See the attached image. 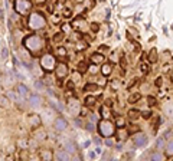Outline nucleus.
<instances>
[{
	"mask_svg": "<svg viewBox=\"0 0 173 161\" xmlns=\"http://www.w3.org/2000/svg\"><path fill=\"white\" fill-rule=\"evenodd\" d=\"M23 45L32 53H38L39 51H42L45 48V39L42 38V36H38V35H30V36L25 38Z\"/></svg>",
	"mask_w": 173,
	"mask_h": 161,
	"instance_id": "nucleus-1",
	"label": "nucleus"
},
{
	"mask_svg": "<svg viewBox=\"0 0 173 161\" xmlns=\"http://www.w3.org/2000/svg\"><path fill=\"white\" fill-rule=\"evenodd\" d=\"M27 26L29 29L32 30H40L46 26V19L45 16L39 12H32L30 16H29V20H27Z\"/></svg>",
	"mask_w": 173,
	"mask_h": 161,
	"instance_id": "nucleus-2",
	"label": "nucleus"
},
{
	"mask_svg": "<svg viewBox=\"0 0 173 161\" xmlns=\"http://www.w3.org/2000/svg\"><path fill=\"white\" fill-rule=\"evenodd\" d=\"M97 129H98V134L104 138L113 137L115 134V125L110 119H105V118H102L100 122L97 124Z\"/></svg>",
	"mask_w": 173,
	"mask_h": 161,
	"instance_id": "nucleus-3",
	"label": "nucleus"
},
{
	"mask_svg": "<svg viewBox=\"0 0 173 161\" xmlns=\"http://www.w3.org/2000/svg\"><path fill=\"white\" fill-rule=\"evenodd\" d=\"M14 10L19 14H29L32 10L30 0H16L14 2Z\"/></svg>",
	"mask_w": 173,
	"mask_h": 161,
	"instance_id": "nucleus-4",
	"label": "nucleus"
},
{
	"mask_svg": "<svg viewBox=\"0 0 173 161\" xmlns=\"http://www.w3.org/2000/svg\"><path fill=\"white\" fill-rule=\"evenodd\" d=\"M40 66H42L46 72L55 69V66H56V59H55V56H52L51 53L43 55V56L40 58Z\"/></svg>",
	"mask_w": 173,
	"mask_h": 161,
	"instance_id": "nucleus-5",
	"label": "nucleus"
},
{
	"mask_svg": "<svg viewBox=\"0 0 173 161\" xmlns=\"http://www.w3.org/2000/svg\"><path fill=\"white\" fill-rule=\"evenodd\" d=\"M133 144L136 147H144L147 144V137L143 132H137L133 135Z\"/></svg>",
	"mask_w": 173,
	"mask_h": 161,
	"instance_id": "nucleus-6",
	"label": "nucleus"
},
{
	"mask_svg": "<svg viewBox=\"0 0 173 161\" xmlns=\"http://www.w3.org/2000/svg\"><path fill=\"white\" fill-rule=\"evenodd\" d=\"M68 65L67 63H56L55 66V73H56V76L59 78V79H64V78L68 75Z\"/></svg>",
	"mask_w": 173,
	"mask_h": 161,
	"instance_id": "nucleus-7",
	"label": "nucleus"
},
{
	"mask_svg": "<svg viewBox=\"0 0 173 161\" xmlns=\"http://www.w3.org/2000/svg\"><path fill=\"white\" fill-rule=\"evenodd\" d=\"M27 122H29V125L32 128H38L40 124H42V121H40V116L38 114H32V115L27 118Z\"/></svg>",
	"mask_w": 173,
	"mask_h": 161,
	"instance_id": "nucleus-8",
	"label": "nucleus"
},
{
	"mask_svg": "<svg viewBox=\"0 0 173 161\" xmlns=\"http://www.w3.org/2000/svg\"><path fill=\"white\" fill-rule=\"evenodd\" d=\"M53 125H55V129H58V131H64V129H67L68 122H67V119H64L62 116H59V118L55 119Z\"/></svg>",
	"mask_w": 173,
	"mask_h": 161,
	"instance_id": "nucleus-9",
	"label": "nucleus"
},
{
	"mask_svg": "<svg viewBox=\"0 0 173 161\" xmlns=\"http://www.w3.org/2000/svg\"><path fill=\"white\" fill-rule=\"evenodd\" d=\"M72 27H75L77 30H81V32H84L86 27H88V25H86L85 20L78 19V20H75V23H72Z\"/></svg>",
	"mask_w": 173,
	"mask_h": 161,
	"instance_id": "nucleus-10",
	"label": "nucleus"
},
{
	"mask_svg": "<svg viewBox=\"0 0 173 161\" xmlns=\"http://www.w3.org/2000/svg\"><path fill=\"white\" fill-rule=\"evenodd\" d=\"M104 60H105V58H104V55H101V53H94L93 56H91V62H93L94 65L104 63Z\"/></svg>",
	"mask_w": 173,
	"mask_h": 161,
	"instance_id": "nucleus-11",
	"label": "nucleus"
},
{
	"mask_svg": "<svg viewBox=\"0 0 173 161\" xmlns=\"http://www.w3.org/2000/svg\"><path fill=\"white\" fill-rule=\"evenodd\" d=\"M113 66L114 65L111 62H107V63L102 65V68H101V73L104 75V76H108L111 72H113Z\"/></svg>",
	"mask_w": 173,
	"mask_h": 161,
	"instance_id": "nucleus-12",
	"label": "nucleus"
},
{
	"mask_svg": "<svg viewBox=\"0 0 173 161\" xmlns=\"http://www.w3.org/2000/svg\"><path fill=\"white\" fill-rule=\"evenodd\" d=\"M40 97L39 95H29V105L30 107H39V104H40Z\"/></svg>",
	"mask_w": 173,
	"mask_h": 161,
	"instance_id": "nucleus-13",
	"label": "nucleus"
},
{
	"mask_svg": "<svg viewBox=\"0 0 173 161\" xmlns=\"http://www.w3.org/2000/svg\"><path fill=\"white\" fill-rule=\"evenodd\" d=\"M68 108H69V112H71L72 115L80 112V105L77 104V101H71V102L68 104Z\"/></svg>",
	"mask_w": 173,
	"mask_h": 161,
	"instance_id": "nucleus-14",
	"label": "nucleus"
},
{
	"mask_svg": "<svg viewBox=\"0 0 173 161\" xmlns=\"http://www.w3.org/2000/svg\"><path fill=\"white\" fill-rule=\"evenodd\" d=\"M97 102V98L94 97V95H86L85 99H84V104H85V107H94Z\"/></svg>",
	"mask_w": 173,
	"mask_h": 161,
	"instance_id": "nucleus-15",
	"label": "nucleus"
},
{
	"mask_svg": "<svg viewBox=\"0 0 173 161\" xmlns=\"http://www.w3.org/2000/svg\"><path fill=\"white\" fill-rule=\"evenodd\" d=\"M17 92H19L20 97H25V98L29 95V89H27V88H26V86H25L23 84H19V85H17Z\"/></svg>",
	"mask_w": 173,
	"mask_h": 161,
	"instance_id": "nucleus-16",
	"label": "nucleus"
},
{
	"mask_svg": "<svg viewBox=\"0 0 173 161\" xmlns=\"http://www.w3.org/2000/svg\"><path fill=\"white\" fill-rule=\"evenodd\" d=\"M40 158H42V160H52V151L42 150V151H40Z\"/></svg>",
	"mask_w": 173,
	"mask_h": 161,
	"instance_id": "nucleus-17",
	"label": "nucleus"
},
{
	"mask_svg": "<svg viewBox=\"0 0 173 161\" xmlns=\"http://www.w3.org/2000/svg\"><path fill=\"white\" fill-rule=\"evenodd\" d=\"M149 60H150L152 63H154V62H157V60H159V56H157L156 49H152V51H150V53H149Z\"/></svg>",
	"mask_w": 173,
	"mask_h": 161,
	"instance_id": "nucleus-18",
	"label": "nucleus"
},
{
	"mask_svg": "<svg viewBox=\"0 0 173 161\" xmlns=\"http://www.w3.org/2000/svg\"><path fill=\"white\" fill-rule=\"evenodd\" d=\"M100 88H98V85L97 84H86L85 86H84V91L85 92H94V91H98Z\"/></svg>",
	"mask_w": 173,
	"mask_h": 161,
	"instance_id": "nucleus-19",
	"label": "nucleus"
},
{
	"mask_svg": "<svg viewBox=\"0 0 173 161\" xmlns=\"http://www.w3.org/2000/svg\"><path fill=\"white\" fill-rule=\"evenodd\" d=\"M127 114H128V118H130L131 121H134V119H137V118L140 116V111H137V110H130L128 112H127Z\"/></svg>",
	"mask_w": 173,
	"mask_h": 161,
	"instance_id": "nucleus-20",
	"label": "nucleus"
},
{
	"mask_svg": "<svg viewBox=\"0 0 173 161\" xmlns=\"http://www.w3.org/2000/svg\"><path fill=\"white\" fill-rule=\"evenodd\" d=\"M165 151H166V155L167 157H170L173 155V141H170L167 145H165Z\"/></svg>",
	"mask_w": 173,
	"mask_h": 161,
	"instance_id": "nucleus-21",
	"label": "nucleus"
},
{
	"mask_svg": "<svg viewBox=\"0 0 173 161\" xmlns=\"http://www.w3.org/2000/svg\"><path fill=\"white\" fill-rule=\"evenodd\" d=\"M140 99H141V95H140V94H133V95H130V98H128V102L137 104V101H140Z\"/></svg>",
	"mask_w": 173,
	"mask_h": 161,
	"instance_id": "nucleus-22",
	"label": "nucleus"
},
{
	"mask_svg": "<svg viewBox=\"0 0 173 161\" xmlns=\"http://www.w3.org/2000/svg\"><path fill=\"white\" fill-rule=\"evenodd\" d=\"M7 105H9V99H7L5 95H0V107H2V108H6Z\"/></svg>",
	"mask_w": 173,
	"mask_h": 161,
	"instance_id": "nucleus-23",
	"label": "nucleus"
},
{
	"mask_svg": "<svg viewBox=\"0 0 173 161\" xmlns=\"http://www.w3.org/2000/svg\"><path fill=\"white\" fill-rule=\"evenodd\" d=\"M165 145H166V144H165V137H162V138H159V140L156 141V147L159 150H163L165 148Z\"/></svg>",
	"mask_w": 173,
	"mask_h": 161,
	"instance_id": "nucleus-24",
	"label": "nucleus"
},
{
	"mask_svg": "<svg viewBox=\"0 0 173 161\" xmlns=\"http://www.w3.org/2000/svg\"><path fill=\"white\" fill-rule=\"evenodd\" d=\"M94 5H95V2H94V0H85V2L82 3V6L85 7L86 10H88V9H93Z\"/></svg>",
	"mask_w": 173,
	"mask_h": 161,
	"instance_id": "nucleus-25",
	"label": "nucleus"
},
{
	"mask_svg": "<svg viewBox=\"0 0 173 161\" xmlns=\"http://www.w3.org/2000/svg\"><path fill=\"white\" fill-rule=\"evenodd\" d=\"M56 158H58V160H68V153L67 151H59V153L56 154Z\"/></svg>",
	"mask_w": 173,
	"mask_h": 161,
	"instance_id": "nucleus-26",
	"label": "nucleus"
},
{
	"mask_svg": "<svg viewBox=\"0 0 173 161\" xmlns=\"http://www.w3.org/2000/svg\"><path fill=\"white\" fill-rule=\"evenodd\" d=\"M115 125H117L118 128L126 127V119H124V118H121V116H118V118H117V122H115Z\"/></svg>",
	"mask_w": 173,
	"mask_h": 161,
	"instance_id": "nucleus-27",
	"label": "nucleus"
},
{
	"mask_svg": "<svg viewBox=\"0 0 173 161\" xmlns=\"http://www.w3.org/2000/svg\"><path fill=\"white\" fill-rule=\"evenodd\" d=\"M67 153H75V144L74 142H67Z\"/></svg>",
	"mask_w": 173,
	"mask_h": 161,
	"instance_id": "nucleus-28",
	"label": "nucleus"
},
{
	"mask_svg": "<svg viewBox=\"0 0 173 161\" xmlns=\"http://www.w3.org/2000/svg\"><path fill=\"white\" fill-rule=\"evenodd\" d=\"M88 71H90V73H93V75H95V73H98V65H91V66H90V69H88Z\"/></svg>",
	"mask_w": 173,
	"mask_h": 161,
	"instance_id": "nucleus-29",
	"label": "nucleus"
},
{
	"mask_svg": "<svg viewBox=\"0 0 173 161\" xmlns=\"http://www.w3.org/2000/svg\"><path fill=\"white\" fill-rule=\"evenodd\" d=\"M163 158H165V157L160 154V153H153L152 157H150V160H163Z\"/></svg>",
	"mask_w": 173,
	"mask_h": 161,
	"instance_id": "nucleus-30",
	"label": "nucleus"
},
{
	"mask_svg": "<svg viewBox=\"0 0 173 161\" xmlns=\"http://www.w3.org/2000/svg\"><path fill=\"white\" fill-rule=\"evenodd\" d=\"M80 78H81V72L74 73V75H72V82H74V84H78V82H80Z\"/></svg>",
	"mask_w": 173,
	"mask_h": 161,
	"instance_id": "nucleus-31",
	"label": "nucleus"
},
{
	"mask_svg": "<svg viewBox=\"0 0 173 161\" xmlns=\"http://www.w3.org/2000/svg\"><path fill=\"white\" fill-rule=\"evenodd\" d=\"M147 101H149V105H150V107L157 105V99H156L154 97H149V98H147Z\"/></svg>",
	"mask_w": 173,
	"mask_h": 161,
	"instance_id": "nucleus-32",
	"label": "nucleus"
},
{
	"mask_svg": "<svg viewBox=\"0 0 173 161\" xmlns=\"http://www.w3.org/2000/svg\"><path fill=\"white\" fill-rule=\"evenodd\" d=\"M140 71L143 72V73H149V65H147V63H141V65H140Z\"/></svg>",
	"mask_w": 173,
	"mask_h": 161,
	"instance_id": "nucleus-33",
	"label": "nucleus"
},
{
	"mask_svg": "<svg viewBox=\"0 0 173 161\" xmlns=\"http://www.w3.org/2000/svg\"><path fill=\"white\" fill-rule=\"evenodd\" d=\"M140 116H143L144 119H149V118L152 116V112H150V111H143V112L140 114Z\"/></svg>",
	"mask_w": 173,
	"mask_h": 161,
	"instance_id": "nucleus-34",
	"label": "nucleus"
},
{
	"mask_svg": "<svg viewBox=\"0 0 173 161\" xmlns=\"http://www.w3.org/2000/svg\"><path fill=\"white\" fill-rule=\"evenodd\" d=\"M78 68H80V71H78V72H81V73H82V72H85L86 69H88V68H86V65L84 63V62H82V63H80V65H78Z\"/></svg>",
	"mask_w": 173,
	"mask_h": 161,
	"instance_id": "nucleus-35",
	"label": "nucleus"
},
{
	"mask_svg": "<svg viewBox=\"0 0 173 161\" xmlns=\"http://www.w3.org/2000/svg\"><path fill=\"white\" fill-rule=\"evenodd\" d=\"M45 135H46V134H45V131L38 132V134H36V140H45Z\"/></svg>",
	"mask_w": 173,
	"mask_h": 161,
	"instance_id": "nucleus-36",
	"label": "nucleus"
},
{
	"mask_svg": "<svg viewBox=\"0 0 173 161\" xmlns=\"http://www.w3.org/2000/svg\"><path fill=\"white\" fill-rule=\"evenodd\" d=\"M58 55H61V56H65V55H67L65 48H58Z\"/></svg>",
	"mask_w": 173,
	"mask_h": 161,
	"instance_id": "nucleus-37",
	"label": "nucleus"
},
{
	"mask_svg": "<svg viewBox=\"0 0 173 161\" xmlns=\"http://www.w3.org/2000/svg\"><path fill=\"white\" fill-rule=\"evenodd\" d=\"M85 128L88 129V131H94V129H95V127H94V124L86 122V124H85Z\"/></svg>",
	"mask_w": 173,
	"mask_h": 161,
	"instance_id": "nucleus-38",
	"label": "nucleus"
},
{
	"mask_svg": "<svg viewBox=\"0 0 173 161\" xmlns=\"http://www.w3.org/2000/svg\"><path fill=\"white\" fill-rule=\"evenodd\" d=\"M7 55H9L7 49H2V58H7Z\"/></svg>",
	"mask_w": 173,
	"mask_h": 161,
	"instance_id": "nucleus-39",
	"label": "nucleus"
},
{
	"mask_svg": "<svg viewBox=\"0 0 173 161\" xmlns=\"http://www.w3.org/2000/svg\"><path fill=\"white\" fill-rule=\"evenodd\" d=\"M105 145H108V147H111V145H113V141L110 140V137H107V140H105Z\"/></svg>",
	"mask_w": 173,
	"mask_h": 161,
	"instance_id": "nucleus-40",
	"label": "nucleus"
},
{
	"mask_svg": "<svg viewBox=\"0 0 173 161\" xmlns=\"http://www.w3.org/2000/svg\"><path fill=\"white\" fill-rule=\"evenodd\" d=\"M91 29H93L94 32H97V30H98V25H97V23H94V25L91 26Z\"/></svg>",
	"mask_w": 173,
	"mask_h": 161,
	"instance_id": "nucleus-41",
	"label": "nucleus"
},
{
	"mask_svg": "<svg viewBox=\"0 0 173 161\" xmlns=\"http://www.w3.org/2000/svg\"><path fill=\"white\" fill-rule=\"evenodd\" d=\"M46 0H36V3H39V5H42V3H45Z\"/></svg>",
	"mask_w": 173,
	"mask_h": 161,
	"instance_id": "nucleus-42",
	"label": "nucleus"
},
{
	"mask_svg": "<svg viewBox=\"0 0 173 161\" xmlns=\"http://www.w3.org/2000/svg\"><path fill=\"white\" fill-rule=\"evenodd\" d=\"M157 85H159V86L162 85V78H157Z\"/></svg>",
	"mask_w": 173,
	"mask_h": 161,
	"instance_id": "nucleus-43",
	"label": "nucleus"
},
{
	"mask_svg": "<svg viewBox=\"0 0 173 161\" xmlns=\"http://www.w3.org/2000/svg\"><path fill=\"white\" fill-rule=\"evenodd\" d=\"M95 153H97V154H100V153H101V148H100V147H97V150H95Z\"/></svg>",
	"mask_w": 173,
	"mask_h": 161,
	"instance_id": "nucleus-44",
	"label": "nucleus"
},
{
	"mask_svg": "<svg viewBox=\"0 0 173 161\" xmlns=\"http://www.w3.org/2000/svg\"><path fill=\"white\" fill-rule=\"evenodd\" d=\"M0 17H2V10H0Z\"/></svg>",
	"mask_w": 173,
	"mask_h": 161,
	"instance_id": "nucleus-45",
	"label": "nucleus"
}]
</instances>
